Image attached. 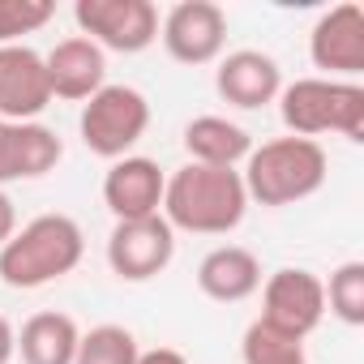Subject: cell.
<instances>
[{
	"instance_id": "1",
	"label": "cell",
	"mask_w": 364,
	"mask_h": 364,
	"mask_svg": "<svg viewBox=\"0 0 364 364\" xmlns=\"http://www.w3.org/2000/svg\"><path fill=\"white\" fill-rule=\"evenodd\" d=\"M249 193L236 167H206L185 163L167 176L163 189V219L171 232H193V236H228L245 223Z\"/></svg>"
},
{
	"instance_id": "2",
	"label": "cell",
	"mask_w": 364,
	"mask_h": 364,
	"mask_svg": "<svg viewBox=\"0 0 364 364\" xmlns=\"http://www.w3.org/2000/svg\"><path fill=\"white\" fill-rule=\"evenodd\" d=\"M82 253H86V236H82L77 219L39 215L0 245V283H9L18 291L60 283L65 274H73L82 266Z\"/></svg>"
},
{
	"instance_id": "3",
	"label": "cell",
	"mask_w": 364,
	"mask_h": 364,
	"mask_svg": "<svg viewBox=\"0 0 364 364\" xmlns=\"http://www.w3.org/2000/svg\"><path fill=\"white\" fill-rule=\"evenodd\" d=\"M326 171H330V159L321 141L274 137L249 150L240 180H245L249 202L257 206H296L326 185Z\"/></svg>"
},
{
	"instance_id": "4",
	"label": "cell",
	"mask_w": 364,
	"mask_h": 364,
	"mask_svg": "<svg viewBox=\"0 0 364 364\" xmlns=\"http://www.w3.org/2000/svg\"><path fill=\"white\" fill-rule=\"evenodd\" d=\"M279 116L291 137L317 141L321 133H338L347 141H364V86L334 77H300L279 90Z\"/></svg>"
},
{
	"instance_id": "5",
	"label": "cell",
	"mask_w": 364,
	"mask_h": 364,
	"mask_svg": "<svg viewBox=\"0 0 364 364\" xmlns=\"http://www.w3.org/2000/svg\"><path fill=\"white\" fill-rule=\"evenodd\" d=\"M150 129V103L141 90L133 86H116L107 82L103 90H95L86 103H82V116H77V133L86 141L90 154L116 163L124 159Z\"/></svg>"
},
{
	"instance_id": "6",
	"label": "cell",
	"mask_w": 364,
	"mask_h": 364,
	"mask_svg": "<svg viewBox=\"0 0 364 364\" xmlns=\"http://www.w3.org/2000/svg\"><path fill=\"white\" fill-rule=\"evenodd\" d=\"M73 22L82 39L120 56H137L159 39V9L150 0H77Z\"/></svg>"
},
{
	"instance_id": "7",
	"label": "cell",
	"mask_w": 364,
	"mask_h": 364,
	"mask_svg": "<svg viewBox=\"0 0 364 364\" xmlns=\"http://www.w3.org/2000/svg\"><path fill=\"white\" fill-rule=\"evenodd\" d=\"M176 257V232L163 215L146 219H120L107 236V266L124 283H150L159 279Z\"/></svg>"
},
{
	"instance_id": "8",
	"label": "cell",
	"mask_w": 364,
	"mask_h": 364,
	"mask_svg": "<svg viewBox=\"0 0 364 364\" xmlns=\"http://www.w3.org/2000/svg\"><path fill=\"white\" fill-rule=\"evenodd\" d=\"M159 39L176 65H210L228 48V14L215 0H180L159 18Z\"/></svg>"
},
{
	"instance_id": "9",
	"label": "cell",
	"mask_w": 364,
	"mask_h": 364,
	"mask_svg": "<svg viewBox=\"0 0 364 364\" xmlns=\"http://www.w3.org/2000/svg\"><path fill=\"white\" fill-rule=\"evenodd\" d=\"M326 317V283L304 266H283L262 279V321L309 338Z\"/></svg>"
},
{
	"instance_id": "10",
	"label": "cell",
	"mask_w": 364,
	"mask_h": 364,
	"mask_svg": "<svg viewBox=\"0 0 364 364\" xmlns=\"http://www.w3.org/2000/svg\"><path fill=\"white\" fill-rule=\"evenodd\" d=\"M309 60L321 77L355 82L364 73V9L355 0L326 9L309 31Z\"/></svg>"
},
{
	"instance_id": "11",
	"label": "cell",
	"mask_w": 364,
	"mask_h": 364,
	"mask_svg": "<svg viewBox=\"0 0 364 364\" xmlns=\"http://www.w3.org/2000/svg\"><path fill=\"white\" fill-rule=\"evenodd\" d=\"M48 103H52V86H48L43 56L26 43L0 48V120L5 124L39 120Z\"/></svg>"
},
{
	"instance_id": "12",
	"label": "cell",
	"mask_w": 364,
	"mask_h": 364,
	"mask_svg": "<svg viewBox=\"0 0 364 364\" xmlns=\"http://www.w3.org/2000/svg\"><path fill=\"white\" fill-rule=\"evenodd\" d=\"M163 189H167V171L146 159V154H124L107 167L103 176V206L120 219H146L163 210Z\"/></svg>"
},
{
	"instance_id": "13",
	"label": "cell",
	"mask_w": 364,
	"mask_h": 364,
	"mask_svg": "<svg viewBox=\"0 0 364 364\" xmlns=\"http://www.w3.org/2000/svg\"><path fill=\"white\" fill-rule=\"evenodd\" d=\"M215 90L223 103L240 107V112H257L266 103L279 99L283 90V69L270 52H257V48H240V52H228L219 56V69H215Z\"/></svg>"
},
{
	"instance_id": "14",
	"label": "cell",
	"mask_w": 364,
	"mask_h": 364,
	"mask_svg": "<svg viewBox=\"0 0 364 364\" xmlns=\"http://www.w3.org/2000/svg\"><path fill=\"white\" fill-rule=\"evenodd\" d=\"M48 86H52V99H73V103H86L95 90L107 86V52L95 48L90 39L82 35H69L60 39L48 56Z\"/></svg>"
},
{
	"instance_id": "15",
	"label": "cell",
	"mask_w": 364,
	"mask_h": 364,
	"mask_svg": "<svg viewBox=\"0 0 364 364\" xmlns=\"http://www.w3.org/2000/svg\"><path fill=\"white\" fill-rule=\"evenodd\" d=\"M198 287L219 304H240L262 291V262L245 245H219L198 262Z\"/></svg>"
},
{
	"instance_id": "16",
	"label": "cell",
	"mask_w": 364,
	"mask_h": 364,
	"mask_svg": "<svg viewBox=\"0 0 364 364\" xmlns=\"http://www.w3.org/2000/svg\"><path fill=\"white\" fill-rule=\"evenodd\" d=\"M77 343H82L77 321L69 313H56V309H43V313L26 317L22 330H18L22 364H73Z\"/></svg>"
},
{
	"instance_id": "17",
	"label": "cell",
	"mask_w": 364,
	"mask_h": 364,
	"mask_svg": "<svg viewBox=\"0 0 364 364\" xmlns=\"http://www.w3.org/2000/svg\"><path fill=\"white\" fill-rule=\"evenodd\" d=\"M185 150H189V163L236 167V163L249 159L253 137H249V129H240L228 116H193L185 124Z\"/></svg>"
},
{
	"instance_id": "18",
	"label": "cell",
	"mask_w": 364,
	"mask_h": 364,
	"mask_svg": "<svg viewBox=\"0 0 364 364\" xmlns=\"http://www.w3.org/2000/svg\"><path fill=\"white\" fill-rule=\"evenodd\" d=\"M60 159H65V146H60L56 129H48L39 120L9 124V180H39Z\"/></svg>"
},
{
	"instance_id": "19",
	"label": "cell",
	"mask_w": 364,
	"mask_h": 364,
	"mask_svg": "<svg viewBox=\"0 0 364 364\" xmlns=\"http://www.w3.org/2000/svg\"><path fill=\"white\" fill-rule=\"evenodd\" d=\"M240 360L245 364H309L304 360V338L270 326V321H249L245 338H240Z\"/></svg>"
},
{
	"instance_id": "20",
	"label": "cell",
	"mask_w": 364,
	"mask_h": 364,
	"mask_svg": "<svg viewBox=\"0 0 364 364\" xmlns=\"http://www.w3.org/2000/svg\"><path fill=\"white\" fill-rule=\"evenodd\" d=\"M137 351L141 347H137L133 330L107 321V326H95V330L82 334L73 364H137Z\"/></svg>"
},
{
	"instance_id": "21",
	"label": "cell",
	"mask_w": 364,
	"mask_h": 364,
	"mask_svg": "<svg viewBox=\"0 0 364 364\" xmlns=\"http://www.w3.org/2000/svg\"><path fill=\"white\" fill-rule=\"evenodd\" d=\"M326 309L343 326H364V262H343L326 283Z\"/></svg>"
},
{
	"instance_id": "22",
	"label": "cell",
	"mask_w": 364,
	"mask_h": 364,
	"mask_svg": "<svg viewBox=\"0 0 364 364\" xmlns=\"http://www.w3.org/2000/svg\"><path fill=\"white\" fill-rule=\"evenodd\" d=\"M56 18L52 0H0V48L22 43V35L43 31Z\"/></svg>"
},
{
	"instance_id": "23",
	"label": "cell",
	"mask_w": 364,
	"mask_h": 364,
	"mask_svg": "<svg viewBox=\"0 0 364 364\" xmlns=\"http://www.w3.org/2000/svg\"><path fill=\"white\" fill-rule=\"evenodd\" d=\"M137 364H189V355L176 347H150V351H137Z\"/></svg>"
},
{
	"instance_id": "24",
	"label": "cell",
	"mask_w": 364,
	"mask_h": 364,
	"mask_svg": "<svg viewBox=\"0 0 364 364\" xmlns=\"http://www.w3.org/2000/svg\"><path fill=\"white\" fill-rule=\"evenodd\" d=\"M14 232H18V210H14V198L0 189V245H5Z\"/></svg>"
},
{
	"instance_id": "25",
	"label": "cell",
	"mask_w": 364,
	"mask_h": 364,
	"mask_svg": "<svg viewBox=\"0 0 364 364\" xmlns=\"http://www.w3.org/2000/svg\"><path fill=\"white\" fill-rule=\"evenodd\" d=\"M18 355V330L9 326V317L0 313V364H9Z\"/></svg>"
},
{
	"instance_id": "26",
	"label": "cell",
	"mask_w": 364,
	"mask_h": 364,
	"mask_svg": "<svg viewBox=\"0 0 364 364\" xmlns=\"http://www.w3.org/2000/svg\"><path fill=\"white\" fill-rule=\"evenodd\" d=\"M0 185H9V124L0 120Z\"/></svg>"
}]
</instances>
